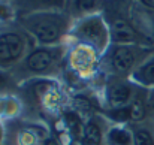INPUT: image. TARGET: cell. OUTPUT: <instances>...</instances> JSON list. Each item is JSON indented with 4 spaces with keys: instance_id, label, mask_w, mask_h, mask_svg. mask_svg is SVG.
<instances>
[{
    "instance_id": "1",
    "label": "cell",
    "mask_w": 154,
    "mask_h": 145,
    "mask_svg": "<svg viewBox=\"0 0 154 145\" xmlns=\"http://www.w3.org/2000/svg\"><path fill=\"white\" fill-rule=\"evenodd\" d=\"M21 52V39L17 35H3L0 36V58L14 60Z\"/></svg>"
},
{
    "instance_id": "2",
    "label": "cell",
    "mask_w": 154,
    "mask_h": 145,
    "mask_svg": "<svg viewBox=\"0 0 154 145\" xmlns=\"http://www.w3.org/2000/svg\"><path fill=\"white\" fill-rule=\"evenodd\" d=\"M33 30H35L36 36L41 41H44V42H52L58 36V27L54 23H50V21H41V23H38L33 27Z\"/></svg>"
},
{
    "instance_id": "3",
    "label": "cell",
    "mask_w": 154,
    "mask_h": 145,
    "mask_svg": "<svg viewBox=\"0 0 154 145\" xmlns=\"http://www.w3.org/2000/svg\"><path fill=\"white\" fill-rule=\"evenodd\" d=\"M112 63H114V67H115L117 70L126 72V70L130 69L132 64H133V55H132V52L127 48H118L114 52Z\"/></svg>"
},
{
    "instance_id": "4",
    "label": "cell",
    "mask_w": 154,
    "mask_h": 145,
    "mask_svg": "<svg viewBox=\"0 0 154 145\" xmlns=\"http://www.w3.org/2000/svg\"><path fill=\"white\" fill-rule=\"evenodd\" d=\"M51 61H52L51 55H50L47 51H35V52L29 57L27 64H29V67H30L32 70L39 72V70H45V69L51 64Z\"/></svg>"
},
{
    "instance_id": "5",
    "label": "cell",
    "mask_w": 154,
    "mask_h": 145,
    "mask_svg": "<svg viewBox=\"0 0 154 145\" xmlns=\"http://www.w3.org/2000/svg\"><path fill=\"white\" fill-rule=\"evenodd\" d=\"M112 36L117 42H132L135 39V32L124 21H115L112 27Z\"/></svg>"
},
{
    "instance_id": "6",
    "label": "cell",
    "mask_w": 154,
    "mask_h": 145,
    "mask_svg": "<svg viewBox=\"0 0 154 145\" xmlns=\"http://www.w3.org/2000/svg\"><path fill=\"white\" fill-rule=\"evenodd\" d=\"M129 96H130V88L127 85H115L109 91V100L115 106H120V105L126 103Z\"/></svg>"
},
{
    "instance_id": "7",
    "label": "cell",
    "mask_w": 154,
    "mask_h": 145,
    "mask_svg": "<svg viewBox=\"0 0 154 145\" xmlns=\"http://www.w3.org/2000/svg\"><path fill=\"white\" fill-rule=\"evenodd\" d=\"M82 33L90 38L91 41H99L103 38V27L100 24V21L97 20H90L82 26Z\"/></svg>"
},
{
    "instance_id": "8",
    "label": "cell",
    "mask_w": 154,
    "mask_h": 145,
    "mask_svg": "<svg viewBox=\"0 0 154 145\" xmlns=\"http://www.w3.org/2000/svg\"><path fill=\"white\" fill-rule=\"evenodd\" d=\"M100 144V130L96 124H88L84 130V145Z\"/></svg>"
},
{
    "instance_id": "9",
    "label": "cell",
    "mask_w": 154,
    "mask_h": 145,
    "mask_svg": "<svg viewBox=\"0 0 154 145\" xmlns=\"http://www.w3.org/2000/svg\"><path fill=\"white\" fill-rule=\"evenodd\" d=\"M129 111H130V118L135 120V121L142 120L144 115H145V106H144V103L141 100H135L132 103V106L129 108Z\"/></svg>"
},
{
    "instance_id": "10",
    "label": "cell",
    "mask_w": 154,
    "mask_h": 145,
    "mask_svg": "<svg viewBox=\"0 0 154 145\" xmlns=\"http://www.w3.org/2000/svg\"><path fill=\"white\" fill-rule=\"evenodd\" d=\"M109 138L118 145H129L130 142V136L126 130H121V129H114L111 133H109Z\"/></svg>"
},
{
    "instance_id": "11",
    "label": "cell",
    "mask_w": 154,
    "mask_h": 145,
    "mask_svg": "<svg viewBox=\"0 0 154 145\" xmlns=\"http://www.w3.org/2000/svg\"><path fill=\"white\" fill-rule=\"evenodd\" d=\"M135 144L136 145H154L153 138L148 132L145 130H139L136 135H135Z\"/></svg>"
},
{
    "instance_id": "12",
    "label": "cell",
    "mask_w": 154,
    "mask_h": 145,
    "mask_svg": "<svg viewBox=\"0 0 154 145\" xmlns=\"http://www.w3.org/2000/svg\"><path fill=\"white\" fill-rule=\"evenodd\" d=\"M94 3H96L94 0H76V8L79 11L87 12V11H91L94 8Z\"/></svg>"
},
{
    "instance_id": "13",
    "label": "cell",
    "mask_w": 154,
    "mask_h": 145,
    "mask_svg": "<svg viewBox=\"0 0 154 145\" xmlns=\"http://www.w3.org/2000/svg\"><path fill=\"white\" fill-rule=\"evenodd\" d=\"M144 78H145V81H148V82H154V63L148 64V66L144 69Z\"/></svg>"
},
{
    "instance_id": "14",
    "label": "cell",
    "mask_w": 154,
    "mask_h": 145,
    "mask_svg": "<svg viewBox=\"0 0 154 145\" xmlns=\"http://www.w3.org/2000/svg\"><path fill=\"white\" fill-rule=\"evenodd\" d=\"M112 115H114L117 120H127V118H130V111H129V109H118V111H115Z\"/></svg>"
},
{
    "instance_id": "15",
    "label": "cell",
    "mask_w": 154,
    "mask_h": 145,
    "mask_svg": "<svg viewBox=\"0 0 154 145\" xmlns=\"http://www.w3.org/2000/svg\"><path fill=\"white\" fill-rule=\"evenodd\" d=\"M3 84H5V76L0 75V87H3Z\"/></svg>"
},
{
    "instance_id": "16",
    "label": "cell",
    "mask_w": 154,
    "mask_h": 145,
    "mask_svg": "<svg viewBox=\"0 0 154 145\" xmlns=\"http://www.w3.org/2000/svg\"><path fill=\"white\" fill-rule=\"evenodd\" d=\"M42 2H54V0H42Z\"/></svg>"
},
{
    "instance_id": "17",
    "label": "cell",
    "mask_w": 154,
    "mask_h": 145,
    "mask_svg": "<svg viewBox=\"0 0 154 145\" xmlns=\"http://www.w3.org/2000/svg\"><path fill=\"white\" fill-rule=\"evenodd\" d=\"M150 2H153V3H154V0H150Z\"/></svg>"
}]
</instances>
